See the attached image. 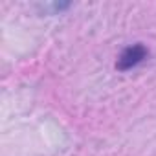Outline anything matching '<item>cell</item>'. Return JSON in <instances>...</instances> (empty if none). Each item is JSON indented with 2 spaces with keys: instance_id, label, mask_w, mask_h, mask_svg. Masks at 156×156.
<instances>
[{
  "instance_id": "obj_1",
  "label": "cell",
  "mask_w": 156,
  "mask_h": 156,
  "mask_svg": "<svg viewBox=\"0 0 156 156\" xmlns=\"http://www.w3.org/2000/svg\"><path fill=\"white\" fill-rule=\"evenodd\" d=\"M147 57H149V50H147L143 44L138 42V44L127 46V48L119 53V57H118V61H116V68H118L119 72L132 70V68H136L138 64H141Z\"/></svg>"
}]
</instances>
